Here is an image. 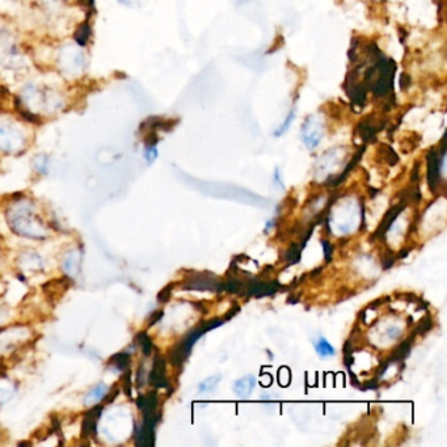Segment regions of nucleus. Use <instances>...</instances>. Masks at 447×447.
I'll list each match as a JSON object with an SVG mask.
<instances>
[{"mask_svg": "<svg viewBox=\"0 0 447 447\" xmlns=\"http://www.w3.org/2000/svg\"><path fill=\"white\" fill-rule=\"evenodd\" d=\"M148 380L151 386L157 389H170V382L165 376V360L160 354H157L154 360V366L148 375Z\"/></svg>", "mask_w": 447, "mask_h": 447, "instance_id": "6e6552de", "label": "nucleus"}, {"mask_svg": "<svg viewBox=\"0 0 447 447\" xmlns=\"http://www.w3.org/2000/svg\"><path fill=\"white\" fill-rule=\"evenodd\" d=\"M174 288V284H170L168 286L163 288L158 294V301L160 303H167L171 299L172 295V288Z\"/></svg>", "mask_w": 447, "mask_h": 447, "instance_id": "393cba45", "label": "nucleus"}, {"mask_svg": "<svg viewBox=\"0 0 447 447\" xmlns=\"http://www.w3.org/2000/svg\"><path fill=\"white\" fill-rule=\"evenodd\" d=\"M413 323V317H408V325H411Z\"/></svg>", "mask_w": 447, "mask_h": 447, "instance_id": "de8ad7c7", "label": "nucleus"}, {"mask_svg": "<svg viewBox=\"0 0 447 447\" xmlns=\"http://www.w3.org/2000/svg\"><path fill=\"white\" fill-rule=\"evenodd\" d=\"M137 341H138L139 345L142 346L144 356H150L151 352H152V349H154V344H152L151 339L148 337V334H147L146 332L138 333V336H137Z\"/></svg>", "mask_w": 447, "mask_h": 447, "instance_id": "6ab92c4d", "label": "nucleus"}, {"mask_svg": "<svg viewBox=\"0 0 447 447\" xmlns=\"http://www.w3.org/2000/svg\"><path fill=\"white\" fill-rule=\"evenodd\" d=\"M369 190H370V193H371V196H370V197H375V196L378 194V192H379L378 189H373V187H369Z\"/></svg>", "mask_w": 447, "mask_h": 447, "instance_id": "49530a36", "label": "nucleus"}, {"mask_svg": "<svg viewBox=\"0 0 447 447\" xmlns=\"http://www.w3.org/2000/svg\"><path fill=\"white\" fill-rule=\"evenodd\" d=\"M358 130H360V138L365 141V142H369L371 141L376 134V129H375L374 125L365 121L362 122L360 126H358Z\"/></svg>", "mask_w": 447, "mask_h": 447, "instance_id": "f3484780", "label": "nucleus"}, {"mask_svg": "<svg viewBox=\"0 0 447 447\" xmlns=\"http://www.w3.org/2000/svg\"><path fill=\"white\" fill-rule=\"evenodd\" d=\"M389 299H391L389 297H386V298H380V299H376V301L370 303V304L367 306V310H376L379 306H382V304H385V303H389Z\"/></svg>", "mask_w": 447, "mask_h": 447, "instance_id": "72a5a7b5", "label": "nucleus"}, {"mask_svg": "<svg viewBox=\"0 0 447 447\" xmlns=\"http://www.w3.org/2000/svg\"><path fill=\"white\" fill-rule=\"evenodd\" d=\"M406 203L405 202H399L398 205H393L389 209V211L385 214L382 222L379 223L378 229L375 230L374 233L371 235V240H378V239H383L386 236V233L389 232L392 223L398 219V216H400V213L405 209Z\"/></svg>", "mask_w": 447, "mask_h": 447, "instance_id": "0eeeda50", "label": "nucleus"}, {"mask_svg": "<svg viewBox=\"0 0 447 447\" xmlns=\"http://www.w3.org/2000/svg\"><path fill=\"white\" fill-rule=\"evenodd\" d=\"M382 150H383V152L386 154V155H383V157H385V160L389 163V165H395V164L399 161L398 154H396L391 147H389V146H383Z\"/></svg>", "mask_w": 447, "mask_h": 447, "instance_id": "5701e85b", "label": "nucleus"}, {"mask_svg": "<svg viewBox=\"0 0 447 447\" xmlns=\"http://www.w3.org/2000/svg\"><path fill=\"white\" fill-rule=\"evenodd\" d=\"M105 391H106V389H105V386H98V387H95V389H92L88 395H87V399L86 402L87 403H96V402H99L101 398H102V395L105 393Z\"/></svg>", "mask_w": 447, "mask_h": 447, "instance_id": "412c9836", "label": "nucleus"}, {"mask_svg": "<svg viewBox=\"0 0 447 447\" xmlns=\"http://www.w3.org/2000/svg\"><path fill=\"white\" fill-rule=\"evenodd\" d=\"M315 350H317V354L321 357V358H328V357H332L334 356L336 350L334 347L328 343L327 339L324 337H319L317 339V343H315Z\"/></svg>", "mask_w": 447, "mask_h": 447, "instance_id": "4468645a", "label": "nucleus"}, {"mask_svg": "<svg viewBox=\"0 0 447 447\" xmlns=\"http://www.w3.org/2000/svg\"><path fill=\"white\" fill-rule=\"evenodd\" d=\"M323 272V268L321 266H319V268H317L315 271H312L311 273H310V275H312V277H315V275H317L319 273H321Z\"/></svg>", "mask_w": 447, "mask_h": 447, "instance_id": "c03bdc74", "label": "nucleus"}, {"mask_svg": "<svg viewBox=\"0 0 447 447\" xmlns=\"http://www.w3.org/2000/svg\"><path fill=\"white\" fill-rule=\"evenodd\" d=\"M255 387H256V378L252 376V375H247L244 378L236 380L233 383L232 389L238 396L248 398L252 393V391L255 389Z\"/></svg>", "mask_w": 447, "mask_h": 447, "instance_id": "f8f14e48", "label": "nucleus"}, {"mask_svg": "<svg viewBox=\"0 0 447 447\" xmlns=\"http://www.w3.org/2000/svg\"><path fill=\"white\" fill-rule=\"evenodd\" d=\"M268 357H271V360H273V354H272V352H269V350H268Z\"/></svg>", "mask_w": 447, "mask_h": 447, "instance_id": "09e8293b", "label": "nucleus"}, {"mask_svg": "<svg viewBox=\"0 0 447 447\" xmlns=\"http://www.w3.org/2000/svg\"><path fill=\"white\" fill-rule=\"evenodd\" d=\"M157 158H158L157 144H146V148H144V159L147 160V163H152V161H154Z\"/></svg>", "mask_w": 447, "mask_h": 447, "instance_id": "4be33fe9", "label": "nucleus"}, {"mask_svg": "<svg viewBox=\"0 0 447 447\" xmlns=\"http://www.w3.org/2000/svg\"><path fill=\"white\" fill-rule=\"evenodd\" d=\"M386 334H387V337L391 339V340H395V339H398L402 334V330L398 328V327H391L386 332Z\"/></svg>", "mask_w": 447, "mask_h": 447, "instance_id": "473e14b6", "label": "nucleus"}, {"mask_svg": "<svg viewBox=\"0 0 447 447\" xmlns=\"http://www.w3.org/2000/svg\"><path fill=\"white\" fill-rule=\"evenodd\" d=\"M298 301H299V298H297V297H290V298H288V303L295 304V303H298Z\"/></svg>", "mask_w": 447, "mask_h": 447, "instance_id": "a18cd8bd", "label": "nucleus"}, {"mask_svg": "<svg viewBox=\"0 0 447 447\" xmlns=\"http://www.w3.org/2000/svg\"><path fill=\"white\" fill-rule=\"evenodd\" d=\"M58 70L69 79L80 78L87 69V54L82 43H63L57 51Z\"/></svg>", "mask_w": 447, "mask_h": 447, "instance_id": "f03ea898", "label": "nucleus"}, {"mask_svg": "<svg viewBox=\"0 0 447 447\" xmlns=\"http://www.w3.org/2000/svg\"><path fill=\"white\" fill-rule=\"evenodd\" d=\"M17 60H23L17 46L14 41V37L7 30H0V62L14 67L17 65Z\"/></svg>", "mask_w": 447, "mask_h": 447, "instance_id": "423d86ee", "label": "nucleus"}, {"mask_svg": "<svg viewBox=\"0 0 447 447\" xmlns=\"http://www.w3.org/2000/svg\"><path fill=\"white\" fill-rule=\"evenodd\" d=\"M27 144L24 128L14 118L0 117V151L5 154L19 152Z\"/></svg>", "mask_w": 447, "mask_h": 447, "instance_id": "20e7f679", "label": "nucleus"}, {"mask_svg": "<svg viewBox=\"0 0 447 447\" xmlns=\"http://www.w3.org/2000/svg\"><path fill=\"white\" fill-rule=\"evenodd\" d=\"M349 376H350V382H352V386H354V387H357V389H360V380H358V378H357V375L354 374V373H352L350 370H349Z\"/></svg>", "mask_w": 447, "mask_h": 447, "instance_id": "e433bc0d", "label": "nucleus"}, {"mask_svg": "<svg viewBox=\"0 0 447 447\" xmlns=\"http://www.w3.org/2000/svg\"><path fill=\"white\" fill-rule=\"evenodd\" d=\"M69 1H75V3H78V1H83V0H69Z\"/></svg>", "mask_w": 447, "mask_h": 447, "instance_id": "8fccbe9b", "label": "nucleus"}, {"mask_svg": "<svg viewBox=\"0 0 447 447\" xmlns=\"http://www.w3.org/2000/svg\"><path fill=\"white\" fill-rule=\"evenodd\" d=\"M19 100L32 117H53L66 108V96L60 91L33 82L21 88Z\"/></svg>", "mask_w": 447, "mask_h": 447, "instance_id": "f257e3e1", "label": "nucleus"}, {"mask_svg": "<svg viewBox=\"0 0 447 447\" xmlns=\"http://www.w3.org/2000/svg\"><path fill=\"white\" fill-rule=\"evenodd\" d=\"M420 180V163H416L412 172H411V183L415 184Z\"/></svg>", "mask_w": 447, "mask_h": 447, "instance_id": "f704fd0d", "label": "nucleus"}, {"mask_svg": "<svg viewBox=\"0 0 447 447\" xmlns=\"http://www.w3.org/2000/svg\"><path fill=\"white\" fill-rule=\"evenodd\" d=\"M274 183L278 184L279 187H284V183L281 180V172H279V168H275V172H274Z\"/></svg>", "mask_w": 447, "mask_h": 447, "instance_id": "4c0bfd02", "label": "nucleus"}, {"mask_svg": "<svg viewBox=\"0 0 447 447\" xmlns=\"http://www.w3.org/2000/svg\"><path fill=\"white\" fill-rule=\"evenodd\" d=\"M294 119H295V109H291V111L288 112V115H286L284 124H282L281 126H278V129L274 131V137H281V135H284V134L288 131V128L293 125Z\"/></svg>", "mask_w": 447, "mask_h": 447, "instance_id": "aec40b11", "label": "nucleus"}, {"mask_svg": "<svg viewBox=\"0 0 447 447\" xmlns=\"http://www.w3.org/2000/svg\"><path fill=\"white\" fill-rule=\"evenodd\" d=\"M353 363H354V357H353V354L344 356V365H345L346 369H350Z\"/></svg>", "mask_w": 447, "mask_h": 447, "instance_id": "58836bf2", "label": "nucleus"}, {"mask_svg": "<svg viewBox=\"0 0 447 447\" xmlns=\"http://www.w3.org/2000/svg\"><path fill=\"white\" fill-rule=\"evenodd\" d=\"M433 328V319L429 314L428 315H425V317H422V319H420V321H418L417 324H416V328L413 330V333L416 334V336H424L425 333H428V332L431 331Z\"/></svg>", "mask_w": 447, "mask_h": 447, "instance_id": "2eb2a0df", "label": "nucleus"}, {"mask_svg": "<svg viewBox=\"0 0 447 447\" xmlns=\"http://www.w3.org/2000/svg\"><path fill=\"white\" fill-rule=\"evenodd\" d=\"M225 323L226 321L220 317H216V319H211L207 321L202 320L201 324L197 328L189 332L187 337H184L180 343H177L176 345L173 346L172 350L170 352V362L172 363L173 367L181 369L183 365L185 363V360H187V357L190 356L193 346L201 339L202 336L209 331H213L218 327H220Z\"/></svg>", "mask_w": 447, "mask_h": 447, "instance_id": "7ed1b4c3", "label": "nucleus"}, {"mask_svg": "<svg viewBox=\"0 0 447 447\" xmlns=\"http://www.w3.org/2000/svg\"><path fill=\"white\" fill-rule=\"evenodd\" d=\"M101 411H102V406L98 405L87 412L83 425H82V437L83 438H88V437H92L96 434V425H98V420L100 418Z\"/></svg>", "mask_w": 447, "mask_h": 447, "instance_id": "9d476101", "label": "nucleus"}, {"mask_svg": "<svg viewBox=\"0 0 447 447\" xmlns=\"http://www.w3.org/2000/svg\"><path fill=\"white\" fill-rule=\"evenodd\" d=\"M362 391H374V389H379V379L378 378H373L371 380L363 383V386L360 387Z\"/></svg>", "mask_w": 447, "mask_h": 447, "instance_id": "bb28decb", "label": "nucleus"}, {"mask_svg": "<svg viewBox=\"0 0 447 447\" xmlns=\"http://www.w3.org/2000/svg\"><path fill=\"white\" fill-rule=\"evenodd\" d=\"M400 297L409 303H418L421 301V298H418L415 293H404V294H400Z\"/></svg>", "mask_w": 447, "mask_h": 447, "instance_id": "2f4dec72", "label": "nucleus"}, {"mask_svg": "<svg viewBox=\"0 0 447 447\" xmlns=\"http://www.w3.org/2000/svg\"><path fill=\"white\" fill-rule=\"evenodd\" d=\"M193 304V307L196 308V310H198L200 312H202V314H206L207 312V308H206V306L203 304V302H201V301H196V302L192 303Z\"/></svg>", "mask_w": 447, "mask_h": 447, "instance_id": "c9c22d12", "label": "nucleus"}, {"mask_svg": "<svg viewBox=\"0 0 447 447\" xmlns=\"http://www.w3.org/2000/svg\"><path fill=\"white\" fill-rule=\"evenodd\" d=\"M428 181L429 187L433 193H435L438 183H439V158L435 150H431L428 152Z\"/></svg>", "mask_w": 447, "mask_h": 447, "instance_id": "1a4fd4ad", "label": "nucleus"}, {"mask_svg": "<svg viewBox=\"0 0 447 447\" xmlns=\"http://www.w3.org/2000/svg\"><path fill=\"white\" fill-rule=\"evenodd\" d=\"M220 379H222L220 375H213V376L207 378L206 380H203L198 385V391L200 392H211V391H214L218 387Z\"/></svg>", "mask_w": 447, "mask_h": 447, "instance_id": "a211bd4d", "label": "nucleus"}, {"mask_svg": "<svg viewBox=\"0 0 447 447\" xmlns=\"http://www.w3.org/2000/svg\"><path fill=\"white\" fill-rule=\"evenodd\" d=\"M122 386H124V391L128 396H131V379H130V371L125 373L124 378H122Z\"/></svg>", "mask_w": 447, "mask_h": 447, "instance_id": "c756f323", "label": "nucleus"}, {"mask_svg": "<svg viewBox=\"0 0 447 447\" xmlns=\"http://www.w3.org/2000/svg\"><path fill=\"white\" fill-rule=\"evenodd\" d=\"M303 247L298 243H293L288 247V251L284 253L282 260L288 264V265H294L298 264L301 261V256H302Z\"/></svg>", "mask_w": 447, "mask_h": 447, "instance_id": "ddd939ff", "label": "nucleus"}, {"mask_svg": "<svg viewBox=\"0 0 447 447\" xmlns=\"http://www.w3.org/2000/svg\"><path fill=\"white\" fill-rule=\"evenodd\" d=\"M395 261H396L395 253L389 248H387L386 249V253L383 256V260H382V268H383V271H389V268L395 264Z\"/></svg>", "mask_w": 447, "mask_h": 447, "instance_id": "b1692460", "label": "nucleus"}, {"mask_svg": "<svg viewBox=\"0 0 447 447\" xmlns=\"http://www.w3.org/2000/svg\"><path fill=\"white\" fill-rule=\"evenodd\" d=\"M129 363L130 356L128 353H117L109 360V365H113L118 370H126Z\"/></svg>", "mask_w": 447, "mask_h": 447, "instance_id": "dca6fc26", "label": "nucleus"}, {"mask_svg": "<svg viewBox=\"0 0 447 447\" xmlns=\"http://www.w3.org/2000/svg\"><path fill=\"white\" fill-rule=\"evenodd\" d=\"M411 249H412V248H403V249L399 252V255L396 256V260L405 259V257L409 255Z\"/></svg>", "mask_w": 447, "mask_h": 447, "instance_id": "79ce46f5", "label": "nucleus"}, {"mask_svg": "<svg viewBox=\"0 0 447 447\" xmlns=\"http://www.w3.org/2000/svg\"><path fill=\"white\" fill-rule=\"evenodd\" d=\"M274 225H275V219H271L269 222H266V225H265V230H264V232H265V233H268V232H269V230L273 227Z\"/></svg>", "mask_w": 447, "mask_h": 447, "instance_id": "37998d69", "label": "nucleus"}, {"mask_svg": "<svg viewBox=\"0 0 447 447\" xmlns=\"http://www.w3.org/2000/svg\"><path fill=\"white\" fill-rule=\"evenodd\" d=\"M117 1L126 7H135L138 4V0H117Z\"/></svg>", "mask_w": 447, "mask_h": 447, "instance_id": "a19ab883", "label": "nucleus"}, {"mask_svg": "<svg viewBox=\"0 0 447 447\" xmlns=\"http://www.w3.org/2000/svg\"><path fill=\"white\" fill-rule=\"evenodd\" d=\"M163 315H164V311H161V310L154 311V314L148 319V327H152L154 324H157L159 320L163 317Z\"/></svg>", "mask_w": 447, "mask_h": 447, "instance_id": "7c9ffc66", "label": "nucleus"}, {"mask_svg": "<svg viewBox=\"0 0 447 447\" xmlns=\"http://www.w3.org/2000/svg\"><path fill=\"white\" fill-rule=\"evenodd\" d=\"M389 365H391V362H389V358L386 360H383L379 366H378V369H376V371H375V378H382L383 376V374L387 371V369L389 367Z\"/></svg>", "mask_w": 447, "mask_h": 447, "instance_id": "cd10ccee", "label": "nucleus"}, {"mask_svg": "<svg viewBox=\"0 0 447 447\" xmlns=\"http://www.w3.org/2000/svg\"><path fill=\"white\" fill-rule=\"evenodd\" d=\"M353 352H354V349H353V345H352V343L347 340L345 343V345H344V356H349V354H353Z\"/></svg>", "mask_w": 447, "mask_h": 447, "instance_id": "ea45409f", "label": "nucleus"}, {"mask_svg": "<svg viewBox=\"0 0 447 447\" xmlns=\"http://www.w3.org/2000/svg\"><path fill=\"white\" fill-rule=\"evenodd\" d=\"M303 144L308 150H315L324 137V122L319 115H310L303 122L301 130Z\"/></svg>", "mask_w": 447, "mask_h": 447, "instance_id": "39448f33", "label": "nucleus"}, {"mask_svg": "<svg viewBox=\"0 0 447 447\" xmlns=\"http://www.w3.org/2000/svg\"><path fill=\"white\" fill-rule=\"evenodd\" d=\"M320 243H321V245H323V251H324V259H325V262H331L332 255H333V251H334L333 244H332L331 242L325 240V239H321V240H320Z\"/></svg>", "mask_w": 447, "mask_h": 447, "instance_id": "a878e982", "label": "nucleus"}, {"mask_svg": "<svg viewBox=\"0 0 447 447\" xmlns=\"http://www.w3.org/2000/svg\"><path fill=\"white\" fill-rule=\"evenodd\" d=\"M416 339V334L412 332L404 341H402L399 345L396 346V349L392 352V354L389 356V360L391 363H396V362H403L411 353V349L413 346Z\"/></svg>", "mask_w": 447, "mask_h": 447, "instance_id": "9b49d317", "label": "nucleus"}, {"mask_svg": "<svg viewBox=\"0 0 447 447\" xmlns=\"http://www.w3.org/2000/svg\"><path fill=\"white\" fill-rule=\"evenodd\" d=\"M239 312H240V306L238 303H233L232 307L227 311V314L223 317V320L225 321H229V320H231L232 317H235L236 314H239Z\"/></svg>", "mask_w": 447, "mask_h": 447, "instance_id": "c85d7f7f", "label": "nucleus"}]
</instances>
